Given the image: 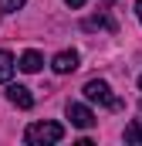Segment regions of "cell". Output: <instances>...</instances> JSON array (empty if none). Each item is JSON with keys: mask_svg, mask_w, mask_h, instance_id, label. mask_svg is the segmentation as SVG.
Returning <instances> with one entry per match:
<instances>
[{"mask_svg": "<svg viewBox=\"0 0 142 146\" xmlns=\"http://www.w3.org/2000/svg\"><path fill=\"white\" fill-rule=\"evenodd\" d=\"M61 136H64V126H58V122H34V126H27V133H24V139L31 146L61 143Z\"/></svg>", "mask_w": 142, "mask_h": 146, "instance_id": "obj_1", "label": "cell"}, {"mask_svg": "<svg viewBox=\"0 0 142 146\" xmlns=\"http://www.w3.org/2000/svg\"><path fill=\"white\" fill-rule=\"evenodd\" d=\"M85 99L88 102H98V106H105V109H122V102L112 95V88H108V82H102V78H91V82H85Z\"/></svg>", "mask_w": 142, "mask_h": 146, "instance_id": "obj_2", "label": "cell"}, {"mask_svg": "<svg viewBox=\"0 0 142 146\" xmlns=\"http://www.w3.org/2000/svg\"><path fill=\"white\" fill-rule=\"evenodd\" d=\"M68 119H71V126H78V129H91L95 126V112L88 106H81V102H68Z\"/></svg>", "mask_w": 142, "mask_h": 146, "instance_id": "obj_3", "label": "cell"}, {"mask_svg": "<svg viewBox=\"0 0 142 146\" xmlns=\"http://www.w3.org/2000/svg\"><path fill=\"white\" fill-rule=\"evenodd\" d=\"M51 68L58 75H68L78 68V51H61V54H54V61H51Z\"/></svg>", "mask_w": 142, "mask_h": 146, "instance_id": "obj_4", "label": "cell"}, {"mask_svg": "<svg viewBox=\"0 0 142 146\" xmlns=\"http://www.w3.org/2000/svg\"><path fill=\"white\" fill-rule=\"evenodd\" d=\"M7 99H10L17 109H31V106H34V95H31V88H24V85H10V88H7Z\"/></svg>", "mask_w": 142, "mask_h": 146, "instance_id": "obj_5", "label": "cell"}, {"mask_svg": "<svg viewBox=\"0 0 142 146\" xmlns=\"http://www.w3.org/2000/svg\"><path fill=\"white\" fill-rule=\"evenodd\" d=\"M41 65H44V58H41V54H37V51H24V54H20V72H41Z\"/></svg>", "mask_w": 142, "mask_h": 146, "instance_id": "obj_6", "label": "cell"}, {"mask_svg": "<svg viewBox=\"0 0 142 146\" xmlns=\"http://www.w3.org/2000/svg\"><path fill=\"white\" fill-rule=\"evenodd\" d=\"M14 54L10 51H0V82H10V75H14Z\"/></svg>", "mask_w": 142, "mask_h": 146, "instance_id": "obj_7", "label": "cell"}, {"mask_svg": "<svg viewBox=\"0 0 142 146\" xmlns=\"http://www.w3.org/2000/svg\"><path fill=\"white\" fill-rule=\"evenodd\" d=\"M81 27H85V31H112L115 24H112L108 17H102V14H98V17H88V21H85Z\"/></svg>", "mask_w": 142, "mask_h": 146, "instance_id": "obj_8", "label": "cell"}, {"mask_svg": "<svg viewBox=\"0 0 142 146\" xmlns=\"http://www.w3.org/2000/svg\"><path fill=\"white\" fill-rule=\"evenodd\" d=\"M125 143H142V119H132L125 126Z\"/></svg>", "mask_w": 142, "mask_h": 146, "instance_id": "obj_9", "label": "cell"}, {"mask_svg": "<svg viewBox=\"0 0 142 146\" xmlns=\"http://www.w3.org/2000/svg\"><path fill=\"white\" fill-rule=\"evenodd\" d=\"M24 3H27V0H0V10H3V14H14V10H20Z\"/></svg>", "mask_w": 142, "mask_h": 146, "instance_id": "obj_10", "label": "cell"}, {"mask_svg": "<svg viewBox=\"0 0 142 146\" xmlns=\"http://www.w3.org/2000/svg\"><path fill=\"white\" fill-rule=\"evenodd\" d=\"M64 3H68V7H85L88 0H64Z\"/></svg>", "mask_w": 142, "mask_h": 146, "instance_id": "obj_11", "label": "cell"}, {"mask_svg": "<svg viewBox=\"0 0 142 146\" xmlns=\"http://www.w3.org/2000/svg\"><path fill=\"white\" fill-rule=\"evenodd\" d=\"M135 14H139V21H142V0H139V3H135Z\"/></svg>", "mask_w": 142, "mask_h": 146, "instance_id": "obj_12", "label": "cell"}, {"mask_svg": "<svg viewBox=\"0 0 142 146\" xmlns=\"http://www.w3.org/2000/svg\"><path fill=\"white\" fill-rule=\"evenodd\" d=\"M98 3H102V7H112V3H115V0H98Z\"/></svg>", "mask_w": 142, "mask_h": 146, "instance_id": "obj_13", "label": "cell"}, {"mask_svg": "<svg viewBox=\"0 0 142 146\" xmlns=\"http://www.w3.org/2000/svg\"><path fill=\"white\" fill-rule=\"evenodd\" d=\"M139 88H142V75H139Z\"/></svg>", "mask_w": 142, "mask_h": 146, "instance_id": "obj_14", "label": "cell"}]
</instances>
